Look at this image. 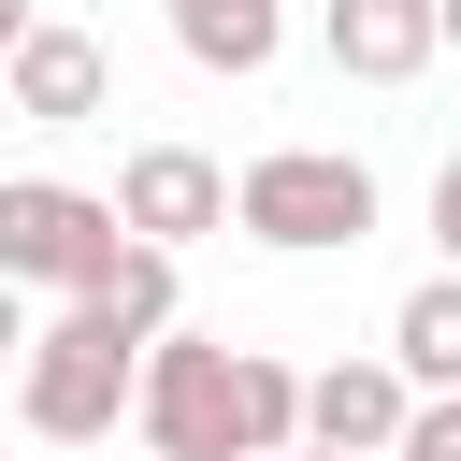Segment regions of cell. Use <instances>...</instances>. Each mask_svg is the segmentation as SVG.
<instances>
[{
    "instance_id": "8",
    "label": "cell",
    "mask_w": 461,
    "mask_h": 461,
    "mask_svg": "<svg viewBox=\"0 0 461 461\" xmlns=\"http://www.w3.org/2000/svg\"><path fill=\"white\" fill-rule=\"evenodd\" d=\"M403 403H418V389H403L389 360H317V375H303V403H288V447H331V461H375V447L403 432Z\"/></svg>"
},
{
    "instance_id": "14",
    "label": "cell",
    "mask_w": 461,
    "mask_h": 461,
    "mask_svg": "<svg viewBox=\"0 0 461 461\" xmlns=\"http://www.w3.org/2000/svg\"><path fill=\"white\" fill-rule=\"evenodd\" d=\"M29 14H43V0H0V43H14V29H29Z\"/></svg>"
},
{
    "instance_id": "5",
    "label": "cell",
    "mask_w": 461,
    "mask_h": 461,
    "mask_svg": "<svg viewBox=\"0 0 461 461\" xmlns=\"http://www.w3.org/2000/svg\"><path fill=\"white\" fill-rule=\"evenodd\" d=\"M101 202H115V230H130V245H173V259H187L202 230H230V173H216L202 144H130Z\"/></svg>"
},
{
    "instance_id": "1",
    "label": "cell",
    "mask_w": 461,
    "mask_h": 461,
    "mask_svg": "<svg viewBox=\"0 0 461 461\" xmlns=\"http://www.w3.org/2000/svg\"><path fill=\"white\" fill-rule=\"evenodd\" d=\"M288 403L303 375L274 346H230V331H144L130 360V418H144V461H274L288 447Z\"/></svg>"
},
{
    "instance_id": "2",
    "label": "cell",
    "mask_w": 461,
    "mask_h": 461,
    "mask_svg": "<svg viewBox=\"0 0 461 461\" xmlns=\"http://www.w3.org/2000/svg\"><path fill=\"white\" fill-rule=\"evenodd\" d=\"M375 216H389V187H375V158H346V144H259V158L230 173V230L274 245V259L375 245Z\"/></svg>"
},
{
    "instance_id": "9",
    "label": "cell",
    "mask_w": 461,
    "mask_h": 461,
    "mask_svg": "<svg viewBox=\"0 0 461 461\" xmlns=\"http://www.w3.org/2000/svg\"><path fill=\"white\" fill-rule=\"evenodd\" d=\"M158 14H173L187 72H230V86H259V72L288 58V0H158Z\"/></svg>"
},
{
    "instance_id": "3",
    "label": "cell",
    "mask_w": 461,
    "mask_h": 461,
    "mask_svg": "<svg viewBox=\"0 0 461 461\" xmlns=\"http://www.w3.org/2000/svg\"><path fill=\"white\" fill-rule=\"evenodd\" d=\"M130 331H101L86 303H58V317H29V346H14V432H43V447H101L115 418H130Z\"/></svg>"
},
{
    "instance_id": "7",
    "label": "cell",
    "mask_w": 461,
    "mask_h": 461,
    "mask_svg": "<svg viewBox=\"0 0 461 461\" xmlns=\"http://www.w3.org/2000/svg\"><path fill=\"white\" fill-rule=\"evenodd\" d=\"M317 58L346 86H418L447 58V0H317Z\"/></svg>"
},
{
    "instance_id": "10",
    "label": "cell",
    "mask_w": 461,
    "mask_h": 461,
    "mask_svg": "<svg viewBox=\"0 0 461 461\" xmlns=\"http://www.w3.org/2000/svg\"><path fill=\"white\" fill-rule=\"evenodd\" d=\"M389 375L403 389H461V274H418L389 303Z\"/></svg>"
},
{
    "instance_id": "11",
    "label": "cell",
    "mask_w": 461,
    "mask_h": 461,
    "mask_svg": "<svg viewBox=\"0 0 461 461\" xmlns=\"http://www.w3.org/2000/svg\"><path fill=\"white\" fill-rule=\"evenodd\" d=\"M72 303H86L101 331H130V346H144V331H173V245H115Z\"/></svg>"
},
{
    "instance_id": "13",
    "label": "cell",
    "mask_w": 461,
    "mask_h": 461,
    "mask_svg": "<svg viewBox=\"0 0 461 461\" xmlns=\"http://www.w3.org/2000/svg\"><path fill=\"white\" fill-rule=\"evenodd\" d=\"M14 346H29V288L0 274V375H14Z\"/></svg>"
},
{
    "instance_id": "4",
    "label": "cell",
    "mask_w": 461,
    "mask_h": 461,
    "mask_svg": "<svg viewBox=\"0 0 461 461\" xmlns=\"http://www.w3.org/2000/svg\"><path fill=\"white\" fill-rule=\"evenodd\" d=\"M115 245H130V230H115L101 187H72V173H0V274H14V288H86Z\"/></svg>"
},
{
    "instance_id": "6",
    "label": "cell",
    "mask_w": 461,
    "mask_h": 461,
    "mask_svg": "<svg viewBox=\"0 0 461 461\" xmlns=\"http://www.w3.org/2000/svg\"><path fill=\"white\" fill-rule=\"evenodd\" d=\"M0 101H14L29 130H86V115L115 101V58H101V29H58V14H29V29L0 43Z\"/></svg>"
},
{
    "instance_id": "12",
    "label": "cell",
    "mask_w": 461,
    "mask_h": 461,
    "mask_svg": "<svg viewBox=\"0 0 461 461\" xmlns=\"http://www.w3.org/2000/svg\"><path fill=\"white\" fill-rule=\"evenodd\" d=\"M375 461H461V389H418V403H403V432H389Z\"/></svg>"
},
{
    "instance_id": "15",
    "label": "cell",
    "mask_w": 461,
    "mask_h": 461,
    "mask_svg": "<svg viewBox=\"0 0 461 461\" xmlns=\"http://www.w3.org/2000/svg\"><path fill=\"white\" fill-rule=\"evenodd\" d=\"M274 461H331V447H274Z\"/></svg>"
}]
</instances>
